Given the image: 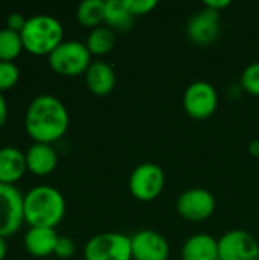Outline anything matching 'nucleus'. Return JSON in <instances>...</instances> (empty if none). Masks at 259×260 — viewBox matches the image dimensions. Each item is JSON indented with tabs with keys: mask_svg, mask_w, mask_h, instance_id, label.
Masks as SVG:
<instances>
[{
	"mask_svg": "<svg viewBox=\"0 0 259 260\" xmlns=\"http://www.w3.org/2000/svg\"><path fill=\"white\" fill-rule=\"evenodd\" d=\"M69 128V113L64 104L52 94H38L24 114V129L35 143H53Z\"/></svg>",
	"mask_w": 259,
	"mask_h": 260,
	"instance_id": "nucleus-1",
	"label": "nucleus"
},
{
	"mask_svg": "<svg viewBox=\"0 0 259 260\" xmlns=\"http://www.w3.org/2000/svg\"><path fill=\"white\" fill-rule=\"evenodd\" d=\"M23 212L29 227L55 229L64 218L66 201L58 189L35 186L23 195Z\"/></svg>",
	"mask_w": 259,
	"mask_h": 260,
	"instance_id": "nucleus-2",
	"label": "nucleus"
},
{
	"mask_svg": "<svg viewBox=\"0 0 259 260\" xmlns=\"http://www.w3.org/2000/svg\"><path fill=\"white\" fill-rule=\"evenodd\" d=\"M20 35L26 52L37 56H49L63 43L64 29L55 17L40 14L26 20Z\"/></svg>",
	"mask_w": 259,
	"mask_h": 260,
	"instance_id": "nucleus-3",
	"label": "nucleus"
},
{
	"mask_svg": "<svg viewBox=\"0 0 259 260\" xmlns=\"http://www.w3.org/2000/svg\"><path fill=\"white\" fill-rule=\"evenodd\" d=\"M90 56L87 46L79 41H63L49 56L50 69L61 76H78L85 73L90 67Z\"/></svg>",
	"mask_w": 259,
	"mask_h": 260,
	"instance_id": "nucleus-4",
	"label": "nucleus"
},
{
	"mask_svg": "<svg viewBox=\"0 0 259 260\" xmlns=\"http://www.w3.org/2000/svg\"><path fill=\"white\" fill-rule=\"evenodd\" d=\"M85 260H131V238L122 233H99L84 247Z\"/></svg>",
	"mask_w": 259,
	"mask_h": 260,
	"instance_id": "nucleus-5",
	"label": "nucleus"
},
{
	"mask_svg": "<svg viewBox=\"0 0 259 260\" xmlns=\"http://www.w3.org/2000/svg\"><path fill=\"white\" fill-rule=\"evenodd\" d=\"M23 222V193L12 184L0 183V238L15 235Z\"/></svg>",
	"mask_w": 259,
	"mask_h": 260,
	"instance_id": "nucleus-6",
	"label": "nucleus"
},
{
	"mask_svg": "<svg viewBox=\"0 0 259 260\" xmlns=\"http://www.w3.org/2000/svg\"><path fill=\"white\" fill-rule=\"evenodd\" d=\"M165 186V174L154 163H143L134 168L130 177V192L139 201L156 200Z\"/></svg>",
	"mask_w": 259,
	"mask_h": 260,
	"instance_id": "nucleus-7",
	"label": "nucleus"
},
{
	"mask_svg": "<svg viewBox=\"0 0 259 260\" xmlns=\"http://www.w3.org/2000/svg\"><path fill=\"white\" fill-rule=\"evenodd\" d=\"M218 105V96L212 84L205 81L192 82L183 94L185 111L194 119H208Z\"/></svg>",
	"mask_w": 259,
	"mask_h": 260,
	"instance_id": "nucleus-8",
	"label": "nucleus"
},
{
	"mask_svg": "<svg viewBox=\"0 0 259 260\" xmlns=\"http://www.w3.org/2000/svg\"><path fill=\"white\" fill-rule=\"evenodd\" d=\"M218 260H259L258 241L243 230H231L218 241Z\"/></svg>",
	"mask_w": 259,
	"mask_h": 260,
	"instance_id": "nucleus-9",
	"label": "nucleus"
},
{
	"mask_svg": "<svg viewBox=\"0 0 259 260\" xmlns=\"http://www.w3.org/2000/svg\"><path fill=\"white\" fill-rule=\"evenodd\" d=\"M177 210L182 218L192 222H200L214 213L215 198L206 189H189L179 197Z\"/></svg>",
	"mask_w": 259,
	"mask_h": 260,
	"instance_id": "nucleus-10",
	"label": "nucleus"
},
{
	"mask_svg": "<svg viewBox=\"0 0 259 260\" xmlns=\"http://www.w3.org/2000/svg\"><path fill=\"white\" fill-rule=\"evenodd\" d=\"M131 253L134 260H168L169 245L160 233L140 230L131 238Z\"/></svg>",
	"mask_w": 259,
	"mask_h": 260,
	"instance_id": "nucleus-11",
	"label": "nucleus"
},
{
	"mask_svg": "<svg viewBox=\"0 0 259 260\" xmlns=\"http://www.w3.org/2000/svg\"><path fill=\"white\" fill-rule=\"evenodd\" d=\"M220 12L214 9H203L194 15L188 24V35L197 44H211L220 35Z\"/></svg>",
	"mask_w": 259,
	"mask_h": 260,
	"instance_id": "nucleus-12",
	"label": "nucleus"
},
{
	"mask_svg": "<svg viewBox=\"0 0 259 260\" xmlns=\"http://www.w3.org/2000/svg\"><path fill=\"white\" fill-rule=\"evenodd\" d=\"M27 171L26 154L15 146L0 148V183L15 184Z\"/></svg>",
	"mask_w": 259,
	"mask_h": 260,
	"instance_id": "nucleus-13",
	"label": "nucleus"
},
{
	"mask_svg": "<svg viewBox=\"0 0 259 260\" xmlns=\"http://www.w3.org/2000/svg\"><path fill=\"white\" fill-rule=\"evenodd\" d=\"M26 154L27 171L38 177H46L52 174L58 165V155L52 145L49 143H35L29 146Z\"/></svg>",
	"mask_w": 259,
	"mask_h": 260,
	"instance_id": "nucleus-14",
	"label": "nucleus"
},
{
	"mask_svg": "<svg viewBox=\"0 0 259 260\" xmlns=\"http://www.w3.org/2000/svg\"><path fill=\"white\" fill-rule=\"evenodd\" d=\"M58 235L55 229L46 227H31L23 239L26 251L34 257H47L55 253L58 242Z\"/></svg>",
	"mask_w": 259,
	"mask_h": 260,
	"instance_id": "nucleus-15",
	"label": "nucleus"
},
{
	"mask_svg": "<svg viewBox=\"0 0 259 260\" xmlns=\"http://www.w3.org/2000/svg\"><path fill=\"white\" fill-rule=\"evenodd\" d=\"M84 75H85L87 88L96 96H105L114 88L116 84L114 70L110 64L104 61L92 62Z\"/></svg>",
	"mask_w": 259,
	"mask_h": 260,
	"instance_id": "nucleus-16",
	"label": "nucleus"
},
{
	"mask_svg": "<svg viewBox=\"0 0 259 260\" xmlns=\"http://www.w3.org/2000/svg\"><path fill=\"white\" fill-rule=\"evenodd\" d=\"M182 259L218 260V241L209 235L191 236L182 248Z\"/></svg>",
	"mask_w": 259,
	"mask_h": 260,
	"instance_id": "nucleus-17",
	"label": "nucleus"
},
{
	"mask_svg": "<svg viewBox=\"0 0 259 260\" xmlns=\"http://www.w3.org/2000/svg\"><path fill=\"white\" fill-rule=\"evenodd\" d=\"M104 21L111 30L116 29L127 32L134 26V15L128 11L124 0H107Z\"/></svg>",
	"mask_w": 259,
	"mask_h": 260,
	"instance_id": "nucleus-18",
	"label": "nucleus"
},
{
	"mask_svg": "<svg viewBox=\"0 0 259 260\" xmlns=\"http://www.w3.org/2000/svg\"><path fill=\"white\" fill-rule=\"evenodd\" d=\"M105 15V2L104 0H84L78 5L76 18L85 27H99V23L104 21Z\"/></svg>",
	"mask_w": 259,
	"mask_h": 260,
	"instance_id": "nucleus-19",
	"label": "nucleus"
},
{
	"mask_svg": "<svg viewBox=\"0 0 259 260\" xmlns=\"http://www.w3.org/2000/svg\"><path fill=\"white\" fill-rule=\"evenodd\" d=\"M116 37L110 27H95L87 37V49L92 55H105L114 47Z\"/></svg>",
	"mask_w": 259,
	"mask_h": 260,
	"instance_id": "nucleus-20",
	"label": "nucleus"
},
{
	"mask_svg": "<svg viewBox=\"0 0 259 260\" xmlns=\"http://www.w3.org/2000/svg\"><path fill=\"white\" fill-rule=\"evenodd\" d=\"M24 50L21 35L8 27L0 29V61L14 62V59Z\"/></svg>",
	"mask_w": 259,
	"mask_h": 260,
	"instance_id": "nucleus-21",
	"label": "nucleus"
},
{
	"mask_svg": "<svg viewBox=\"0 0 259 260\" xmlns=\"http://www.w3.org/2000/svg\"><path fill=\"white\" fill-rule=\"evenodd\" d=\"M20 79V69L15 62L0 61V93L11 90Z\"/></svg>",
	"mask_w": 259,
	"mask_h": 260,
	"instance_id": "nucleus-22",
	"label": "nucleus"
},
{
	"mask_svg": "<svg viewBox=\"0 0 259 260\" xmlns=\"http://www.w3.org/2000/svg\"><path fill=\"white\" fill-rule=\"evenodd\" d=\"M241 85L253 96H259V62L250 64L241 75Z\"/></svg>",
	"mask_w": 259,
	"mask_h": 260,
	"instance_id": "nucleus-23",
	"label": "nucleus"
},
{
	"mask_svg": "<svg viewBox=\"0 0 259 260\" xmlns=\"http://www.w3.org/2000/svg\"><path fill=\"white\" fill-rule=\"evenodd\" d=\"M124 2H125V6L128 8V11L134 17L150 14L157 6L156 0H124Z\"/></svg>",
	"mask_w": 259,
	"mask_h": 260,
	"instance_id": "nucleus-24",
	"label": "nucleus"
},
{
	"mask_svg": "<svg viewBox=\"0 0 259 260\" xmlns=\"http://www.w3.org/2000/svg\"><path fill=\"white\" fill-rule=\"evenodd\" d=\"M73 253H75V244H73V241L69 239V238L60 236L53 254L56 257H60V259H69V257L73 256Z\"/></svg>",
	"mask_w": 259,
	"mask_h": 260,
	"instance_id": "nucleus-25",
	"label": "nucleus"
},
{
	"mask_svg": "<svg viewBox=\"0 0 259 260\" xmlns=\"http://www.w3.org/2000/svg\"><path fill=\"white\" fill-rule=\"evenodd\" d=\"M26 20H27V18H24L21 14L12 12V14H9L8 18H6V27L11 29V30H14V32H18V34H20L21 29H23L24 24H26Z\"/></svg>",
	"mask_w": 259,
	"mask_h": 260,
	"instance_id": "nucleus-26",
	"label": "nucleus"
},
{
	"mask_svg": "<svg viewBox=\"0 0 259 260\" xmlns=\"http://www.w3.org/2000/svg\"><path fill=\"white\" fill-rule=\"evenodd\" d=\"M229 5H231L229 0H206V2H205V6H206V8L214 9V11H217V12H220L223 8H226V6H229Z\"/></svg>",
	"mask_w": 259,
	"mask_h": 260,
	"instance_id": "nucleus-27",
	"label": "nucleus"
},
{
	"mask_svg": "<svg viewBox=\"0 0 259 260\" xmlns=\"http://www.w3.org/2000/svg\"><path fill=\"white\" fill-rule=\"evenodd\" d=\"M8 120V104L6 99L3 98V93H0V128L6 123Z\"/></svg>",
	"mask_w": 259,
	"mask_h": 260,
	"instance_id": "nucleus-28",
	"label": "nucleus"
},
{
	"mask_svg": "<svg viewBox=\"0 0 259 260\" xmlns=\"http://www.w3.org/2000/svg\"><path fill=\"white\" fill-rule=\"evenodd\" d=\"M6 253H8V244H6L5 238H0V260L6 257Z\"/></svg>",
	"mask_w": 259,
	"mask_h": 260,
	"instance_id": "nucleus-29",
	"label": "nucleus"
},
{
	"mask_svg": "<svg viewBox=\"0 0 259 260\" xmlns=\"http://www.w3.org/2000/svg\"><path fill=\"white\" fill-rule=\"evenodd\" d=\"M249 151L253 154V155H259V140H253L249 146Z\"/></svg>",
	"mask_w": 259,
	"mask_h": 260,
	"instance_id": "nucleus-30",
	"label": "nucleus"
}]
</instances>
